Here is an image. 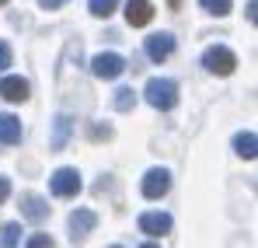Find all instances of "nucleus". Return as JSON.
Returning <instances> with one entry per match:
<instances>
[{
	"label": "nucleus",
	"instance_id": "20e7f679",
	"mask_svg": "<svg viewBox=\"0 0 258 248\" xmlns=\"http://www.w3.org/2000/svg\"><path fill=\"white\" fill-rule=\"evenodd\" d=\"M122 70H126V60L119 53H98L91 60V74L101 81H115V77H122Z\"/></svg>",
	"mask_w": 258,
	"mask_h": 248
},
{
	"label": "nucleus",
	"instance_id": "4468645a",
	"mask_svg": "<svg viewBox=\"0 0 258 248\" xmlns=\"http://www.w3.org/2000/svg\"><path fill=\"white\" fill-rule=\"evenodd\" d=\"M234 151H237L244 161H255V154H258V136L251 133V129L237 133V136H234Z\"/></svg>",
	"mask_w": 258,
	"mask_h": 248
},
{
	"label": "nucleus",
	"instance_id": "1a4fd4ad",
	"mask_svg": "<svg viewBox=\"0 0 258 248\" xmlns=\"http://www.w3.org/2000/svg\"><path fill=\"white\" fill-rule=\"evenodd\" d=\"M150 18H154V4L150 0H126V21L133 28L150 25Z\"/></svg>",
	"mask_w": 258,
	"mask_h": 248
},
{
	"label": "nucleus",
	"instance_id": "39448f33",
	"mask_svg": "<svg viewBox=\"0 0 258 248\" xmlns=\"http://www.w3.org/2000/svg\"><path fill=\"white\" fill-rule=\"evenodd\" d=\"M143 196L147 200H161V196H168V189H171V171L168 168H150L147 175H143Z\"/></svg>",
	"mask_w": 258,
	"mask_h": 248
},
{
	"label": "nucleus",
	"instance_id": "bb28decb",
	"mask_svg": "<svg viewBox=\"0 0 258 248\" xmlns=\"http://www.w3.org/2000/svg\"><path fill=\"white\" fill-rule=\"evenodd\" d=\"M112 248H122V245H112Z\"/></svg>",
	"mask_w": 258,
	"mask_h": 248
},
{
	"label": "nucleus",
	"instance_id": "aec40b11",
	"mask_svg": "<svg viewBox=\"0 0 258 248\" xmlns=\"http://www.w3.org/2000/svg\"><path fill=\"white\" fill-rule=\"evenodd\" d=\"M91 136L94 140H112V126H91Z\"/></svg>",
	"mask_w": 258,
	"mask_h": 248
},
{
	"label": "nucleus",
	"instance_id": "0eeeda50",
	"mask_svg": "<svg viewBox=\"0 0 258 248\" xmlns=\"http://www.w3.org/2000/svg\"><path fill=\"white\" fill-rule=\"evenodd\" d=\"M171 53H174V35L171 32H154V35H147V56H150L154 63L168 60Z\"/></svg>",
	"mask_w": 258,
	"mask_h": 248
},
{
	"label": "nucleus",
	"instance_id": "a211bd4d",
	"mask_svg": "<svg viewBox=\"0 0 258 248\" xmlns=\"http://www.w3.org/2000/svg\"><path fill=\"white\" fill-rule=\"evenodd\" d=\"M133 105H136V91H133V87H119V91H115V109H119V112H129Z\"/></svg>",
	"mask_w": 258,
	"mask_h": 248
},
{
	"label": "nucleus",
	"instance_id": "b1692460",
	"mask_svg": "<svg viewBox=\"0 0 258 248\" xmlns=\"http://www.w3.org/2000/svg\"><path fill=\"white\" fill-rule=\"evenodd\" d=\"M67 0H39V7H45V11H56V7H63Z\"/></svg>",
	"mask_w": 258,
	"mask_h": 248
},
{
	"label": "nucleus",
	"instance_id": "cd10ccee",
	"mask_svg": "<svg viewBox=\"0 0 258 248\" xmlns=\"http://www.w3.org/2000/svg\"><path fill=\"white\" fill-rule=\"evenodd\" d=\"M171 4H178V0H171Z\"/></svg>",
	"mask_w": 258,
	"mask_h": 248
},
{
	"label": "nucleus",
	"instance_id": "f257e3e1",
	"mask_svg": "<svg viewBox=\"0 0 258 248\" xmlns=\"http://www.w3.org/2000/svg\"><path fill=\"white\" fill-rule=\"evenodd\" d=\"M143 98H147V105H154L161 112H171L178 105V84L168 81V77H150L143 87Z\"/></svg>",
	"mask_w": 258,
	"mask_h": 248
},
{
	"label": "nucleus",
	"instance_id": "dca6fc26",
	"mask_svg": "<svg viewBox=\"0 0 258 248\" xmlns=\"http://www.w3.org/2000/svg\"><path fill=\"white\" fill-rule=\"evenodd\" d=\"M115 7H119V0H87V11H91L94 18H112Z\"/></svg>",
	"mask_w": 258,
	"mask_h": 248
},
{
	"label": "nucleus",
	"instance_id": "f03ea898",
	"mask_svg": "<svg viewBox=\"0 0 258 248\" xmlns=\"http://www.w3.org/2000/svg\"><path fill=\"white\" fill-rule=\"evenodd\" d=\"M49 189H52V196H59V200H74V196L84 189L81 171H77V168H56L52 178H49Z\"/></svg>",
	"mask_w": 258,
	"mask_h": 248
},
{
	"label": "nucleus",
	"instance_id": "4be33fe9",
	"mask_svg": "<svg viewBox=\"0 0 258 248\" xmlns=\"http://www.w3.org/2000/svg\"><path fill=\"white\" fill-rule=\"evenodd\" d=\"M248 21H251V25L258 21V0H248Z\"/></svg>",
	"mask_w": 258,
	"mask_h": 248
},
{
	"label": "nucleus",
	"instance_id": "ddd939ff",
	"mask_svg": "<svg viewBox=\"0 0 258 248\" xmlns=\"http://www.w3.org/2000/svg\"><path fill=\"white\" fill-rule=\"evenodd\" d=\"M140 231L150 234V238H161V234L171 231V217L168 213H143L140 217Z\"/></svg>",
	"mask_w": 258,
	"mask_h": 248
},
{
	"label": "nucleus",
	"instance_id": "7ed1b4c3",
	"mask_svg": "<svg viewBox=\"0 0 258 248\" xmlns=\"http://www.w3.org/2000/svg\"><path fill=\"white\" fill-rule=\"evenodd\" d=\"M203 67L216 74V77H230L234 70H237V56L227 49V45H210L206 53H203Z\"/></svg>",
	"mask_w": 258,
	"mask_h": 248
},
{
	"label": "nucleus",
	"instance_id": "393cba45",
	"mask_svg": "<svg viewBox=\"0 0 258 248\" xmlns=\"http://www.w3.org/2000/svg\"><path fill=\"white\" fill-rule=\"evenodd\" d=\"M140 248H161V245H154V241H147V245H140Z\"/></svg>",
	"mask_w": 258,
	"mask_h": 248
},
{
	"label": "nucleus",
	"instance_id": "f8f14e48",
	"mask_svg": "<svg viewBox=\"0 0 258 248\" xmlns=\"http://www.w3.org/2000/svg\"><path fill=\"white\" fill-rule=\"evenodd\" d=\"M21 136H25L21 119H18V116H11V112H0V143L14 147V143H21Z\"/></svg>",
	"mask_w": 258,
	"mask_h": 248
},
{
	"label": "nucleus",
	"instance_id": "f3484780",
	"mask_svg": "<svg viewBox=\"0 0 258 248\" xmlns=\"http://www.w3.org/2000/svg\"><path fill=\"white\" fill-rule=\"evenodd\" d=\"M199 7L206 11V14H216V18H223V14H230V0H199Z\"/></svg>",
	"mask_w": 258,
	"mask_h": 248
},
{
	"label": "nucleus",
	"instance_id": "a878e982",
	"mask_svg": "<svg viewBox=\"0 0 258 248\" xmlns=\"http://www.w3.org/2000/svg\"><path fill=\"white\" fill-rule=\"evenodd\" d=\"M4 4H7V0H0V7H4Z\"/></svg>",
	"mask_w": 258,
	"mask_h": 248
},
{
	"label": "nucleus",
	"instance_id": "423d86ee",
	"mask_svg": "<svg viewBox=\"0 0 258 248\" xmlns=\"http://www.w3.org/2000/svg\"><path fill=\"white\" fill-rule=\"evenodd\" d=\"M94 227H98V213L94 210H74L70 213V238L74 241H84Z\"/></svg>",
	"mask_w": 258,
	"mask_h": 248
},
{
	"label": "nucleus",
	"instance_id": "412c9836",
	"mask_svg": "<svg viewBox=\"0 0 258 248\" xmlns=\"http://www.w3.org/2000/svg\"><path fill=\"white\" fill-rule=\"evenodd\" d=\"M7 67H11V45L0 42V70H7Z\"/></svg>",
	"mask_w": 258,
	"mask_h": 248
},
{
	"label": "nucleus",
	"instance_id": "9d476101",
	"mask_svg": "<svg viewBox=\"0 0 258 248\" xmlns=\"http://www.w3.org/2000/svg\"><path fill=\"white\" fill-rule=\"evenodd\" d=\"M21 217L42 224L45 217H49V203H45L42 196H35V192H25V196H21Z\"/></svg>",
	"mask_w": 258,
	"mask_h": 248
},
{
	"label": "nucleus",
	"instance_id": "6ab92c4d",
	"mask_svg": "<svg viewBox=\"0 0 258 248\" xmlns=\"http://www.w3.org/2000/svg\"><path fill=\"white\" fill-rule=\"evenodd\" d=\"M25 248H56V241H52L49 234H32V238L25 241Z\"/></svg>",
	"mask_w": 258,
	"mask_h": 248
},
{
	"label": "nucleus",
	"instance_id": "2eb2a0df",
	"mask_svg": "<svg viewBox=\"0 0 258 248\" xmlns=\"http://www.w3.org/2000/svg\"><path fill=\"white\" fill-rule=\"evenodd\" d=\"M18 241H21V224L18 220L4 224L0 227V248H18Z\"/></svg>",
	"mask_w": 258,
	"mask_h": 248
},
{
	"label": "nucleus",
	"instance_id": "5701e85b",
	"mask_svg": "<svg viewBox=\"0 0 258 248\" xmlns=\"http://www.w3.org/2000/svg\"><path fill=\"white\" fill-rule=\"evenodd\" d=\"M7 196H11V182H7V178H4V175H0V203H4V200H7Z\"/></svg>",
	"mask_w": 258,
	"mask_h": 248
},
{
	"label": "nucleus",
	"instance_id": "6e6552de",
	"mask_svg": "<svg viewBox=\"0 0 258 248\" xmlns=\"http://www.w3.org/2000/svg\"><path fill=\"white\" fill-rule=\"evenodd\" d=\"M74 116H67V112H59L56 119H52V136H49V147L52 151H63L67 143H70V136H74Z\"/></svg>",
	"mask_w": 258,
	"mask_h": 248
},
{
	"label": "nucleus",
	"instance_id": "9b49d317",
	"mask_svg": "<svg viewBox=\"0 0 258 248\" xmlns=\"http://www.w3.org/2000/svg\"><path fill=\"white\" fill-rule=\"evenodd\" d=\"M28 94H32V87L25 77H4L0 81V98H7V102H28Z\"/></svg>",
	"mask_w": 258,
	"mask_h": 248
}]
</instances>
